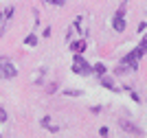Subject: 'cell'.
I'll list each match as a JSON object with an SVG mask.
<instances>
[{
  "instance_id": "17",
  "label": "cell",
  "mask_w": 147,
  "mask_h": 138,
  "mask_svg": "<svg viewBox=\"0 0 147 138\" xmlns=\"http://www.w3.org/2000/svg\"><path fill=\"white\" fill-rule=\"evenodd\" d=\"M147 29V22H141V24H138V33H141V31H145Z\"/></svg>"
},
{
  "instance_id": "1",
  "label": "cell",
  "mask_w": 147,
  "mask_h": 138,
  "mask_svg": "<svg viewBox=\"0 0 147 138\" xmlns=\"http://www.w3.org/2000/svg\"><path fill=\"white\" fill-rule=\"evenodd\" d=\"M73 72L79 75V77L92 75V64H88V59L84 57V53H75V57H73Z\"/></svg>"
},
{
  "instance_id": "15",
  "label": "cell",
  "mask_w": 147,
  "mask_h": 138,
  "mask_svg": "<svg viewBox=\"0 0 147 138\" xmlns=\"http://www.w3.org/2000/svg\"><path fill=\"white\" fill-rule=\"evenodd\" d=\"M138 46H141V48H145V53H147V33H145V37H143V42L138 44Z\"/></svg>"
},
{
  "instance_id": "8",
  "label": "cell",
  "mask_w": 147,
  "mask_h": 138,
  "mask_svg": "<svg viewBox=\"0 0 147 138\" xmlns=\"http://www.w3.org/2000/svg\"><path fill=\"white\" fill-rule=\"evenodd\" d=\"M42 127H44V129H49V132H57V127L53 125V120H51L49 116H44V118H42Z\"/></svg>"
},
{
  "instance_id": "10",
  "label": "cell",
  "mask_w": 147,
  "mask_h": 138,
  "mask_svg": "<svg viewBox=\"0 0 147 138\" xmlns=\"http://www.w3.org/2000/svg\"><path fill=\"white\" fill-rule=\"evenodd\" d=\"M46 92H49V94L57 92V81H53V83H49V85H46Z\"/></svg>"
},
{
  "instance_id": "16",
  "label": "cell",
  "mask_w": 147,
  "mask_h": 138,
  "mask_svg": "<svg viewBox=\"0 0 147 138\" xmlns=\"http://www.w3.org/2000/svg\"><path fill=\"white\" fill-rule=\"evenodd\" d=\"M108 132H110L108 127H101V129H99V134H101V136H108Z\"/></svg>"
},
{
  "instance_id": "14",
  "label": "cell",
  "mask_w": 147,
  "mask_h": 138,
  "mask_svg": "<svg viewBox=\"0 0 147 138\" xmlns=\"http://www.w3.org/2000/svg\"><path fill=\"white\" fill-rule=\"evenodd\" d=\"M7 120V112H5V108H0V123H5Z\"/></svg>"
},
{
  "instance_id": "12",
  "label": "cell",
  "mask_w": 147,
  "mask_h": 138,
  "mask_svg": "<svg viewBox=\"0 0 147 138\" xmlns=\"http://www.w3.org/2000/svg\"><path fill=\"white\" fill-rule=\"evenodd\" d=\"M46 2H51V5H57V7L66 5V0H46Z\"/></svg>"
},
{
  "instance_id": "3",
  "label": "cell",
  "mask_w": 147,
  "mask_h": 138,
  "mask_svg": "<svg viewBox=\"0 0 147 138\" xmlns=\"http://www.w3.org/2000/svg\"><path fill=\"white\" fill-rule=\"evenodd\" d=\"M18 75V68L13 66V64H9V61H0V77H5V79H13Z\"/></svg>"
},
{
  "instance_id": "5",
  "label": "cell",
  "mask_w": 147,
  "mask_h": 138,
  "mask_svg": "<svg viewBox=\"0 0 147 138\" xmlns=\"http://www.w3.org/2000/svg\"><path fill=\"white\" fill-rule=\"evenodd\" d=\"M101 85H103V88H108V90H112V92H119V90H117V83H114V77H112V75H108V72L101 77Z\"/></svg>"
},
{
  "instance_id": "13",
  "label": "cell",
  "mask_w": 147,
  "mask_h": 138,
  "mask_svg": "<svg viewBox=\"0 0 147 138\" xmlns=\"http://www.w3.org/2000/svg\"><path fill=\"white\" fill-rule=\"evenodd\" d=\"M127 90H129V94H132V99H134V101H136V103H138V101H141V96H138V94H136V92H134V90H132V88H127Z\"/></svg>"
},
{
  "instance_id": "7",
  "label": "cell",
  "mask_w": 147,
  "mask_h": 138,
  "mask_svg": "<svg viewBox=\"0 0 147 138\" xmlns=\"http://www.w3.org/2000/svg\"><path fill=\"white\" fill-rule=\"evenodd\" d=\"M92 72H94V75H99V77H103L105 72H108V68H105L103 61H97V64H92Z\"/></svg>"
},
{
  "instance_id": "18",
  "label": "cell",
  "mask_w": 147,
  "mask_h": 138,
  "mask_svg": "<svg viewBox=\"0 0 147 138\" xmlns=\"http://www.w3.org/2000/svg\"><path fill=\"white\" fill-rule=\"evenodd\" d=\"M0 22H2V18H0Z\"/></svg>"
},
{
  "instance_id": "2",
  "label": "cell",
  "mask_w": 147,
  "mask_h": 138,
  "mask_svg": "<svg viewBox=\"0 0 147 138\" xmlns=\"http://www.w3.org/2000/svg\"><path fill=\"white\" fill-rule=\"evenodd\" d=\"M125 7H121L117 13H114V18H112V29L117 31V33H123L125 31Z\"/></svg>"
},
{
  "instance_id": "6",
  "label": "cell",
  "mask_w": 147,
  "mask_h": 138,
  "mask_svg": "<svg viewBox=\"0 0 147 138\" xmlns=\"http://www.w3.org/2000/svg\"><path fill=\"white\" fill-rule=\"evenodd\" d=\"M86 48H88L86 40H75V42H70V50H73V53H84Z\"/></svg>"
},
{
  "instance_id": "4",
  "label": "cell",
  "mask_w": 147,
  "mask_h": 138,
  "mask_svg": "<svg viewBox=\"0 0 147 138\" xmlns=\"http://www.w3.org/2000/svg\"><path fill=\"white\" fill-rule=\"evenodd\" d=\"M121 129H125V132L134 134V136H143V129L141 127H136L132 120H121Z\"/></svg>"
},
{
  "instance_id": "9",
  "label": "cell",
  "mask_w": 147,
  "mask_h": 138,
  "mask_svg": "<svg viewBox=\"0 0 147 138\" xmlns=\"http://www.w3.org/2000/svg\"><path fill=\"white\" fill-rule=\"evenodd\" d=\"M24 44H26V46H35V44H37V35H35V33H31V35H26Z\"/></svg>"
},
{
  "instance_id": "11",
  "label": "cell",
  "mask_w": 147,
  "mask_h": 138,
  "mask_svg": "<svg viewBox=\"0 0 147 138\" xmlns=\"http://www.w3.org/2000/svg\"><path fill=\"white\" fill-rule=\"evenodd\" d=\"M64 94H68V96H81V90H64Z\"/></svg>"
}]
</instances>
